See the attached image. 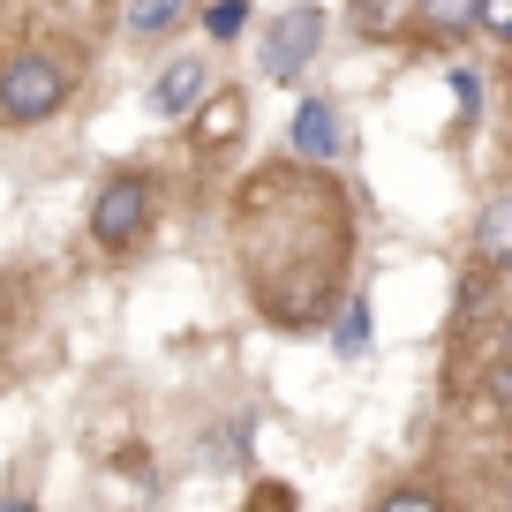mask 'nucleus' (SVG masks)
Segmentation results:
<instances>
[{"instance_id": "f257e3e1", "label": "nucleus", "mask_w": 512, "mask_h": 512, "mask_svg": "<svg viewBox=\"0 0 512 512\" xmlns=\"http://www.w3.org/2000/svg\"><path fill=\"white\" fill-rule=\"evenodd\" d=\"M68 106V68L46 61V53H23V61L0 68V121H53Z\"/></svg>"}, {"instance_id": "f03ea898", "label": "nucleus", "mask_w": 512, "mask_h": 512, "mask_svg": "<svg viewBox=\"0 0 512 512\" xmlns=\"http://www.w3.org/2000/svg\"><path fill=\"white\" fill-rule=\"evenodd\" d=\"M317 46H324V8H287L264 31V83H294Z\"/></svg>"}, {"instance_id": "7ed1b4c3", "label": "nucleus", "mask_w": 512, "mask_h": 512, "mask_svg": "<svg viewBox=\"0 0 512 512\" xmlns=\"http://www.w3.org/2000/svg\"><path fill=\"white\" fill-rule=\"evenodd\" d=\"M144 226H151V189L136 174H113L106 189H98V204H91V234L106 241V249H128Z\"/></svg>"}, {"instance_id": "20e7f679", "label": "nucleus", "mask_w": 512, "mask_h": 512, "mask_svg": "<svg viewBox=\"0 0 512 512\" xmlns=\"http://www.w3.org/2000/svg\"><path fill=\"white\" fill-rule=\"evenodd\" d=\"M204 106V61H166L159 83H151V113L159 121H189Z\"/></svg>"}, {"instance_id": "39448f33", "label": "nucleus", "mask_w": 512, "mask_h": 512, "mask_svg": "<svg viewBox=\"0 0 512 512\" xmlns=\"http://www.w3.org/2000/svg\"><path fill=\"white\" fill-rule=\"evenodd\" d=\"M294 159H309V166L339 159V106L332 98H302V113H294Z\"/></svg>"}, {"instance_id": "423d86ee", "label": "nucleus", "mask_w": 512, "mask_h": 512, "mask_svg": "<svg viewBox=\"0 0 512 512\" xmlns=\"http://www.w3.org/2000/svg\"><path fill=\"white\" fill-rule=\"evenodd\" d=\"M475 256L482 264H512V196H497V204L475 219Z\"/></svg>"}, {"instance_id": "0eeeda50", "label": "nucleus", "mask_w": 512, "mask_h": 512, "mask_svg": "<svg viewBox=\"0 0 512 512\" xmlns=\"http://www.w3.org/2000/svg\"><path fill=\"white\" fill-rule=\"evenodd\" d=\"M415 16H422L430 38H452V31H475V23H482V0H422Z\"/></svg>"}, {"instance_id": "6e6552de", "label": "nucleus", "mask_w": 512, "mask_h": 512, "mask_svg": "<svg viewBox=\"0 0 512 512\" xmlns=\"http://www.w3.org/2000/svg\"><path fill=\"white\" fill-rule=\"evenodd\" d=\"M241 136V98L211 91V113H196V144H234Z\"/></svg>"}, {"instance_id": "1a4fd4ad", "label": "nucleus", "mask_w": 512, "mask_h": 512, "mask_svg": "<svg viewBox=\"0 0 512 512\" xmlns=\"http://www.w3.org/2000/svg\"><path fill=\"white\" fill-rule=\"evenodd\" d=\"M174 16H181V0H128V31L136 38H159Z\"/></svg>"}, {"instance_id": "9d476101", "label": "nucleus", "mask_w": 512, "mask_h": 512, "mask_svg": "<svg viewBox=\"0 0 512 512\" xmlns=\"http://www.w3.org/2000/svg\"><path fill=\"white\" fill-rule=\"evenodd\" d=\"M490 400L512 407V324H505V339H497V362H490Z\"/></svg>"}, {"instance_id": "9b49d317", "label": "nucleus", "mask_w": 512, "mask_h": 512, "mask_svg": "<svg viewBox=\"0 0 512 512\" xmlns=\"http://www.w3.org/2000/svg\"><path fill=\"white\" fill-rule=\"evenodd\" d=\"M362 347H369V317H362V302H354L347 317H339V354H347V362H354V354H362Z\"/></svg>"}, {"instance_id": "f8f14e48", "label": "nucleus", "mask_w": 512, "mask_h": 512, "mask_svg": "<svg viewBox=\"0 0 512 512\" xmlns=\"http://www.w3.org/2000/svg\"><path fill=\"white\" fill-rule=\"evenodd\" d=\"M241 16H249L241 0H219V8H211V38H234V31H241Z\"/></svg>"}, {"instance_id": "ddd939ff", "label": "nucleus", "mask_w": 512, "mask_h": 512, "mask_svg": "<svg viewBox=\"0 0 512 512\" xmlns=\"http://www.w3.org/2000/svg\"><path fill=\"white\" fill-rule=\"evenodd\" d=\"M377 512H445V505H437V497H422V490H400V497H384Z\"/></svg>"}, {"instance_id": "4468645a", "label": "nucleus", "mask_w": 512, "mask_h": 512, "mask_svg": "<svg viewBox=\"0 0 512 512\" xmlns=\"http://www.w3.org/2000/svg\"><path fill=\"white\" fill-rule=\"evenodd\" d=\"M482 31L512 38V0H482Z\"/></svg>"}, {"instance_id": "2eb2a0df", "label": "nucleus", "mask_w": 512, "mask_h": 512, "mask_svg": "<svg viewBox=\"0 0 512 512\" xmlns=\"http://www.w3.org/2000/svg\"><path fill=\"white\" fill-rule=\"evenodd\" d=\"M0 512H38V505H31V497H8V505H0Z\"/></svg>"}]
</instances>
